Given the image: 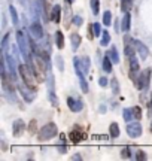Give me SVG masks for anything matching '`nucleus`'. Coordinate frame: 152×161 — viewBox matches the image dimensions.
<instances>
[{
	"mask_svg": "<svg viewBox=\"0 0 152 161\" xmlns=\"http://www.w3.org/2000/svg\"><path fill=\"white\" fill-rule=\"evenodd\" d=\"M72 21H73V24H75V25H78V27H79V25H82V24H84V18L79 17V15H75Z\"/></svg>",
	"mask_w": 152,
	"mask_h": 161,
	"instance_id": "38",
	"label": "nucleus"
},
{
	"mask_svg": "<svg viewBox=\"0 0 152 161\" xmlns=\"http://www.w3.org/2000/svg\"><path fill=\"white\" fill-rule=\"evenodd\" d=\"M72 160H81V155H78V154H76V155L72 157Z\"/></svg>",
	"mask_w": 152,
	"mask_h": 161,
	"instance_id": "44",
	"label": "nucleus"
},
{
	"mask_svg": "<svg viewBox=\"0 0 152 161\" xmlns=\"http://www.w3.org/2000/svg\"><path fill=\"white\" fill-rule=\"evenodd\" d=\"M66 2H67V3H69V5H72V3H73V2H75V0H66Z\"/></svg>",
	"mask_w": 152,
	"mask_h": 161,
	"instance_id": "46",
	"label": "nucleus"
},
{
	"mask_svg": "<svg viewBox=\"0 0 152 161\" xmlns=\"http://www.w3.org/2000/svg\"><path fill=\"white\" fill-rule=\"evenodd\" d=\"M109 42H111V35H109V31L105 30L103 33H101V40H100V45L101 46H107L109 45Z\"/></svg>",
	"mask_w": 152,
	"mask_h": 161,
	"instance_id": "25",
	"label": "nucleus"
},
{
	"mask_svg": "<svg viewBox=\"0 0 152 161\" xmlns=\"http://www.w3.org/2000/svg\"><path fill=\"white\" fill-rule=\"evenodd\" d=\"M151 131H152V125H151Z\"/></svg>",
	"mask_w": 152,
	"mask_h": 161,
	"instance_id": "47",
	"label": "nucleus"
},
{
	"mask_svg": "<svg viewBox=\"0 0 152 161\" xmlns=\"http://www.w3.org/2000/svg\"><path fill=\"white\" fill-rule=\"evenodd\" d=\"M73 64H75V72H76V75L79 76V79H85V72H84V69H82V66H81V60L75 58Z\"/></svg>",
	"mask_w": 152,
	"mask_h": 161,
	"instance_id": "16",
	"label": "nucleus"
},
{
	"mask_svg": "<svg viewBox=\"0 0 152 161\" xmlns=\"http://www.w3.org/2000/svg\"><path fill=\"white\" fill-rule=\"evenodd\" d=\"M55 43L58 46V49H63L64 48V35L61 31H55Z\"/></svg>",
	"mask_w": 152,
	"mask_h": 161,
	"instance_id": "19",
	"label": "nucleus"
},
{
	"mask_svg": "<svg viewBox=\"0 0 152 161\" xmlns=\"http://www.w3.org/2000/svg\"><path fill=\"white\" fill-rule=\"evenodd\" d=\"M90 5H91V11H93V14L94 15H97V14L100 12V0H91Z\"/></svg>",
	"mask_w": 152,
	"mask_h": 161,
	"instance_id": "27",
	"label": "nucleus"
},
{
	"mask_svg": "<svg viewBox=\"0 0 152 161\" xmlns=\"http://www.w3.org/2000/svg\"><path fill=\"white\" fill-rule=\"evenodd\" d=\"M121 21H122V23H121V30H122V31H128L130 30V21H131V15H130L128 12H125Z\"/></svg>",
	"mask_w": 152,
	"mask_h": 161,
	"instance_id": "17",
	"label": "nucleus"
},
{
	"mask_svg": "<svg viewBox=\"0 0 152 161\" xmlns=\"http://www.w3.org/2000/svg\"><path fill=\"white\" fill-rule=\"evenodd\" d=\"M99 84L100 86H107V84H109V80H107V78H105V76H101L99 79Z\"/></svg>",
	"mask_w": 152,
	"mask_h": 161,
	"instance_id": "39",
	"label": "nucleus"
},
{
	"mask_svg": "<svg viewBox=\"0 0 152 161\" xmlns=\"http://www.w3.org/2000/svg\"><path fill=\"white\" fill-rule=\"evenodd\" d=\"M107 136H99V134H94L93 136V140H107Z\"/></svg>",
	"mask_w": 152,
	"mask_h": 161,
	"instance_id": "42",
	"label": "nucleus"
},
{
	"mask_svg": "<svg viewBox=\"0 0 152 161\" xmlns=\"http://www.w3.org/2000/svg\"><path fill=\"white\" fill-rule=\"evenodd\" d=\"M30 35L36 40H39L43 37V29H42L41 23H39L37 19H35V21L31 23V25H30Z\"/></svg>",
	"mask_w": 152,
	"mask_h": 161,
	"instance_id": "6",
	"label": "nucleus"
},
{
	"mask_svg": "<svg viewBox=\"0 0 152 161\" xmlns=\"http://www.w3.org/2000/svg\"><path fill=\"white\" fill-rule=\"evenodd\" d=\"M18 91L21 92V96L24 97L25 102H29V103L33 102V98H35V91H33L31 88H29L25 84H24V85H18Z\"/></svg>",
	"mask_w": 152,
	"mask_h": 161,
	"instance_id": "9",
	"label": "nucleus"
},
{
	"mask_svg": "<svg viewBox=\"0 0 152 161\" xmlns=\"http://www.w3.org/2000/svg\"><path fill=\"white\" fill-rule=\"evenodd\" d=\"M122 116H124V119L127 121V122H131V119L134 118V115H133V110H131V109H124Z\"/></svg>",
	"mask_w": 152,
	"mask_h": 161,
	"instance_id": "30",
	"label": "nucleus"
},
{
	"mask_svg": "<svg viewBox=\"0 0 152 161\" xmlns=\"http://www.w3.org/2000/svg\"><path fill=\"white\" fill-rule=\"evenodd\" d=\"M133 42H134V46H136V49H137V52H139L140 58L146 60V58L149 57V49H148V46L145 45L143 42H140V40H133Z\"/></svg>",
	"mask_w": 152,
	"mask_h": 161,
	"instance_id": "11",
	"label": "nucleus"
},
{
	"mask_svg": "<svg viewBox=\"0 0 152 161\" xmlns=\"http://www.w3.org/2000/svg\"><path fill=\"white\" fill-rule=\"evenodd\" d=\"M90 64H91V61H90V58L88 57H82L81 58V66H82V69H84V72H85V75H87L88 70H90Z\"/></svg>",
	"mask_w": 152,
	"mask_h": 161,
	"instance_id": "26",
	"label": "nucleus"
},
{
	"mask_svg": "<svg viewBox=\"0 0 152 161\" xmlns=\"http://www.w3.org/2000/svg\"><path fill=\"white\" fill-rule=\"evenodd\" d=\"M70 42H72V51H78V48H79V45H81V42H82V37L78 33H72Z\"/></svg>",
	"mask_w": 152,
	"mask_h": 161,
	"instance_id": "15",
	"label": "nucleus"
},
{
	"mask_svg": "<svg viewBox=\"0 0 152 161\" xmlns=\"http://www.w3.org/2000/svg\"><path fill=\"white\" fill-rule=\"evenodd\" d=\"M69 136H70V140L73 142V143H79V142H82V140L87 139V133L76 125V127H73V130L70 131Z\"/></svg>",
	"mask_w": 152,
	"mask_h": 161,
	"instance_id": "5",
	"label": "nucleus"
},
{
	"mask_svg": "<svg viewBox=\"0 0 152 161\" xmlns=\"http://www.w3.org/2000/svg\"><path fill=\"white\" fill-rule=\"evenodd\" d=\"M51 21L52 23H60L61 19V6L60 5H54L52 9H51Z\"/></svg>",
	"mask_w": 152,
	"mask_h": 161,
	"instance_id": "14",
	"label": "nucleus"
},
{
	"mask_svg": "<svg viewBox=\"0 0 152 161\" xmlns=\"http://www.w3.org/2000/svg\"><path fill=\"white\" fill-rule=\"evenodd\" d=\"M109 133H111L112 139L119 137V125H118L117 122H112L111 124V127H109Z\"/></svg>",
	"mask_w": 152,
	"mask_h": 161,
	"instance_id": "20",
	"label": "nucleus"
},
{
	"mask_svg": "<svg viewBox=\"0 0 152 161\" xmlns=\"http://www.w3.org/2000/svg\"><path fill=\"white\" fill-rule=\"evenodd\" d=\"M67 106H69V109L72 112H81L84 109V103H82L81 100H76L73 97H69L67 98Z\"/></svg>",
	"mask_w": 152,
	"mask_h": 161,
	"instance_id": "12",
	"label": "nucleus"
},
{
	"mask_svg": "<svg viewBox=\"0 0 152 161\" xmlns=\"http://www.w3.org/2000/svg\"><path fill=\"white\" fill-rule=\"evenodd\" d=\"M111 86H112V92H113V94H119V84H118L117 78H113V79L111 80Z\"/></svg>",
	"mask_w": 152,
	"mask_h": 161,
	"instance_id": "33",
	"label": "nucleus"
},
{
	"mask_svg": "<svg viewBox=\"0 0 152 161\" xmlns=\"http://www.w3.org/2000/svg\"><path fill=\"white\" fill-rule=\"evenodd\" d=\"M91 31H93L94 36H100L103 31H101V25H100L99 23H94L93 25H91Z\"/></svg>",
	"mask_w": 152,
	"mask_h": 161,
	"instance_id": "32",
	"label": "nucleus"
},
{
	"mask_svg": "<svg viewBox=\"0 0 152 161\" xmlns=\"http://www.w3.org/2000/svg\"><path fill=\"white\" fill-rule=\"evenodd\" d=\"M128 42H130V37L127 36V37H125V43H127V45H125L124 52H125V55H127V57H133V55H134V48H133L131 43H128Z\"/></svg>",
	"mask_w": 152,
	"mask_h": 161,
	"instance_id": "22",
	"label": "nucleus"
},
{
	"mask_svg": "<svg viewBox=\"0 0 152 161\" xmlns=\"http://www.w3.org/2000/svg\"><path fill=\"white\" fill-rule=\"evenodd\" d=\"M139 61H137V58L133 55V57H130V78L133 80H137V73H139Z\"/></svg>",
	"mask_w": 152,
	"mask_h": 161,
	"instance_id": "10",
	"label": "nucleus"
},
{
	"mask_svg": "<svg viewBox=\"0 0 152 161\" xmlns=\"http://www.w3.org/2000/svg\"><path fill=\"white\" fill-rule=\"evenodd\" d=\"M57 133H58L57 125H55L54 122H49V124H46V125H43L41 128L39 139H41V140H49V139H52L54 136H57Z\"/></svg>",
	"mask_w": 152,
	"mask_h": 161,
	"instance_id": "3",
	"label": "nucleus"
},
{
	"mask_svg": "<svg viewBox=\"0 0 152 161\" xmlns=\"http://www.w3.org/2000/svg\"><path fill=\"white\" fill-rule=\"evenodd\" d=\"M55 64H57V67L60 69V72H63V70H64V61H63V57L55 58Z\"/></svg>",
	"mask_w": 152,
	"mask_h": 161,
	"instance_id": "36",
	"label": "nucleus"
},
{
	"mask_svg": "<svg viewBox=\"0 0 152 161\" xmlns=\"http://www.w3.org/2000/svg\"><path fill=\"white\" fill-rule=\"evenodd\" d=\"M115 30H117V31H119V18H118V23L115 24Z\"/></svg>",
	"mask_w": 152,
	"mask_h": 161,
	"instance_id": "43",
	"label": "nucleus"
},
{
	"mask_svg": "<svg viewBox=\"0 0 152 161\" xmlns=\"http://www.w3.org/2000/svg\"><path fill=\"white\" fill-rule=\"evenodd\" d=\"M17 45L18 48H19V51H21V54L24 55V60H25V63L29 61L30 58V52H29V40H27V37H25V33H24L23 30H18L17 31Z\"/></svg>",
	"mask_w": 152,
	"mask_h": 161,
	"instance_id": "2",
	"label": "nucleus"
},
{
	"mask_svg": "<svg viewBox=\"0 0 152 161\" xmlns=\"http://www.w3.org/2000/svg\"><path fill=\"white\" fill-rule=\"evenodd\" d=\"M18 2H19V3H21V5H23V6H25V5H27V0H18Z\"/></svg>",
	"mask_w": 152,
	"mask_h": 161,
	"instance_id": "45",
	"label": "nucleus"
},
{
	"mask_svg": "<svg viewBox=\"0 0 152 161\" xmlns=\"http://www.w3.org/2000/svg\"><path fill=\"white\" fill-rule=\"evenodd\" d=\"M48 96H49V100H51V103L57 108L58 106V100H57V96H55V91L54 90H48Z\"/></svg>",
	"mask_w": 152,
	"mask_h": 161,
	"instance_id": "31",
	"label": "nucleus"
},
{
	"mask_svg": "<svg viewBox=\"0 0 152 161\" xmlns=\"http://www.w3.org/2000/svg\"><path fill=\"white\" fill-rule=\"evenodd\" d=\"M131 110H133V115H134L136 119H140L142 118V109L139 108V106H134V108H131Z\"/></svg>",
	"mask_w": 152,
	"mask_h": 161,
	"instance_id": "35",
	"label": "nucleus"
},
{
	"mask_svg": "<svg viewBox=\"0 0 152 161\" xmlns=\"http://www.w3.org/2000/svg\"><path fill=\"white\" fill-rule=\"evenodd\" d=\"M103 24L107 25V27L112 24V12L111 11H106L105 14H103Z\"/></svg>",
	"mask_w": 152,
	"mask_h": 161,
	"instance_id": "29",
	"label": "nucleus"
},
{
	"mask_svg": "<svg viewBox=\"0 0 152 161\" xmlns=\"http://www.w3.org/2000/svg\"><path fill=\"white\" fill-rule=\"evenodd\" d=\"M112 61L111 57H109V54H106L105 58H103V70H105L106 73H111L112 72Z\"/></svg>",
	"mask_w": 152,
	"mask_h": 161,
	"instance_id": "18",
	"label": "nucleus"
},
{
	"mask_svg": "<svg viewBox=\"0 0 152 161\" xmlns=\"http://www.w3.org/2000/svg\"><path fill=\"white\" fill-rule=\"evenodd\" d=\"M133 6V0H121V9L124 12H128Z\"/></svg>",
	"mask_w": 152,
	"mask_h": 161,
	"instance_id": "28",
	"label": "nucleus"
},
{
	"mask_svg": "<svg viewBox=\"0 0 152 161\" xmlns=\"http://www.w3.org/2000/svg\"><path fill=\"white\" fill-rule=\"evenodd\" d=\"M136 158H137V160H146V154H145L143 151H139L137 155H136Z\"/></svg>",
	"mask_w": 152,
	"mask_h": 161,
	"instance_id": "40",
	"label": "nucleus"
},
{
	"mask_svg": "<svg viewBox=\"0 0 152 161\" xmlns=\"http://www.w3.org/2000/svg\"><path fill=\"white\" fill-rule=\"evenodd\" d=\"M149 80H151V69H145L143 73L139 75L137 80H136V85H137V88L140 91H143V90H146L149 86Z\"/></svg>",
	"mask_w": 152,
	"mask_h": 161,
	"instance_id": "4",
	"label": "nucleus"
},
{
	"mask_svg": "<svg viewBox=\"0 0 152 161\" xmlns=\"http://www.w3.org/2000/svg\"><path fill=\"white\" fill-rule=\"evenodd\" d=\"M5 61L8 63V67H9V72H11V78L14 80H17L18 66H17V63H15V57H12V55H8V54H5Z\"/></svg>",
	"mask_w": 152,
	"mask_h": 161,
	"instance_id": "8",
	"label": "nucleus"
},
{
	"mask_svg": "<svg viewBox=\"0 0 152 161\" xmlns=\"http://www.w3.org/2000/svg\"><path fill=\"white\" fill-rule=\"evenodd\" d=\"M121 155H122L124 158H131V148H130V146H125L122 149V152H121Z\"/></svg>",
	"mask_w": 152,
	"mask_h": 161,
	"instance_id": "37",
	"label": "nucleus"
},
{
	"mask_svg": "<svg viewBox=\"0 0 152 161\" xmlns=\"http://www.w3.org/2000/svg\"><path fill=\"white\" fill-rule=\"evenodd\" d=\"M127 134L131 139H137L142 136V125L139 122H131L127 125Z\"/></svg>",
	"mask_w": 152,
	"mask_h": 161,
	"instance_id": "7",
	"label": "nucleus"
},
{
	"mask_svg": "<svg viewBox=\"0 0 152 161\" xmlns=\"http://www.w3.org/2000/svg\"><path fill=\"white\" fill-rule=\"evenodd\" d=\"M24 128H25V124H24L23 119H17L14 121V125H12V134L15 137H19L24 133Z\"/></svg>",
	"mask_w": 152,
	"mask_h": 161,
	"instance_id": "13",
	"label": "nucleus"
},
{
	"mask_svg": "<svg viewBox=\"0 0 152 161\" xmlns=\"http://www.w3.org/2000/svg\"><path fill=\"white\" fill-rule=\"evenodd\" d=\"M58 152H60V154H66V152H67V146H66V136H64V133H61V134H60Z\"/></svg>",
	"mask_w": 152,
	"mask_h": 161,
	"instance_id": "21",
	"label": "nucleus"
},
{
	"mask_svg": "<svg viewBox=\"0 0 152 161\" xmlns=\"http://www.w3.org/2000/svg\"><path fill=\"white\" fill-rule=\"evenodd\" d=\"M9 15H11V19H12V24L14 25H18L19 23V19H18V14H17V9L14 8V6H9Z\"/></svg>",
	"mask_w": 152,
	"mask_h": 161,
	"instance_id": "23",
	"label": "nucleus"
},
{
	"mask_svg": "<svg viewBox=\"0 0 152 161\" xmlns=\"http://www.w3.org/2000/svg\"><path fill=\"white\" fill-rule=\"evenodd\" d=\"M9 33H6L2 39V49H3V54H6V49H8V42H9Z\"/></svg>",
	"mask_w": 152,
	"mask_h": 161,
	"instance_id": "34",
	"label": "nucleus"
},
{
	"mask_svg": "<svg viewBox=\"0 0 152 161\" xmlns=\"http://www.w3.org/2000/svg\"><path fill=\"white\" fill-rule=\"evenodd\" d=\"M107 54H109V57H111V60L113 61V63L119 64V55H118V51H117V48H115V46H112L111 51L107 52Z\"/></svg>",
	"mask_w": 152,
	"mask_h": 161,
	"instance_id": "24",
	"label": "nucleus"
},
{
	"mask_svg": "<svg viewBox=\"0 0 152 161\" xmlns=\"http://www.w3.org/2000/svg\"><path fill=\"white\" fill-rule=\"evenodd\" d=\"M18 72L21 73V78H23L24 84L29 86V88H31L33 91H36V84H35V73H33V70L30 69L29 64H19L18 66Z\"/></svg>",
	"mask_w": 152,
	"mask_h": 161,
	"instance_id": "1",
	"label": "nucleus"
},
{
	"mask_svg": "<svg viewBox=\"0 0 152 161\" xmlns=\"http://www.w3.org/2000/svg\"><path fill=\"white\" fill-rule=\"evenodd\" d=\"M30 133H36V121L31 119V122H30V128H29Z\"/></svg>",
	"mask_w": 152,
	"mask_h": 161,
	"instance_id": "41",
	"label": "nucleus"
}]
</instances>
